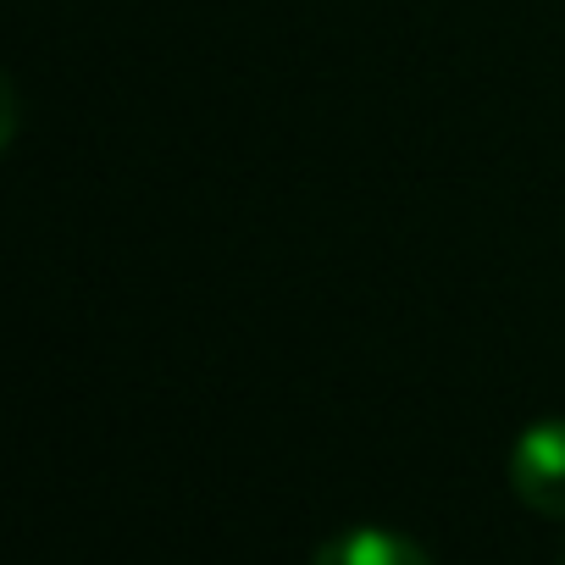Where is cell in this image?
<instances>
[{
	"label": "cell",
	"mask_w": 565,
	"mask_h": 565,
	"mask_svg": "<svg viewBox=\"0 0 565 565\" xmlns=\"http://www.w3.org/2000/svg\"><path fill=\"white\" fill-rule=\"evenodd\" d=\"M510 488L532 515L565 521V416H543L521 427L510 449Z\"/></svg>",
	"instance_id": "6da1fadb"
},
{
	"label": "cell",
	"mask_w": 565,
	"mask_h": 565,
	"mask_svg": "<svg viewBox=\"0 0 565 565\" xmlns=\"http://www.w3.org/2000/svg\"><path fill=\"white\" fill-rule=\"evenodd\" d=\"M311 565H433V554L405 537V532H388V526H350L339 537H328Z\"/></svg>",
	"instance_id": "7a4b0ae2"
},
{
	"label": "cell",
	"mask_w": 565,
	"mask_h": 565,
	"mask_svg": "<svg viewBox=\"0 0 565 565\" xmlns=\"http://www.w3.org/2000/svg\"><path fill=\"white\" fill-rule=\"evenodd\" d=\"M559 565H565V554H559Z\"/></svg>",
	"instance_id": "3957f363"
}]
</instances>
